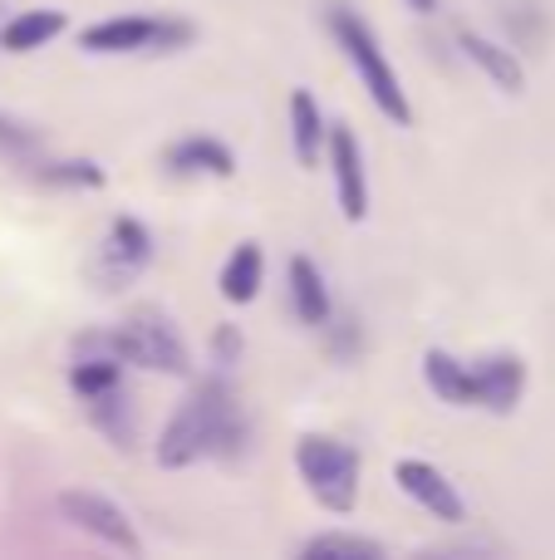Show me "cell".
<instances>
[{"instance_id":"cell-1","label":"cell","mask_w":555,"mask_h":560,"mask_svg":"<svg viewBox=\"0 0 555 560\" xmlns=\"http://www.w3.org/2000/svg\"><path fill=\"white\" fill-rule=\"evenodd\" d=\"M241 438L246 428H241V408H236L232 384L226 378H206L167 418L163 438H157V463L167 472H177V467H192L202 457H232Z\"/></svg>"},{"instance_id":"cell-2","label":"cell","mask_w":555,"mask_h":560,"mask_svg":"<svg viewBox=\"0 0 555 560\" xmlns=\"http://www.w3.org/2000/svg\"><path fill=\"white\" fill-rule=\"evenodd\" d=\"M324 20H330V35L340 39V49H344V59H350V69L359 74V84L369 89L374 108H379L389 124L409 128V124H413V104H409V94H403L399 74H393L389 55H383V45H379V35H374V25H369V20H364L354 5H344V0H330V5H324Z\"/></svg>"},{"instance_id":"cell-3","label":"cell","mask_w":555,"mask_h":560,"mask_svg":"<svg viewBox=\"0 0 555 560\" xmlns=\"http://www.w3.org/2000/svg\"><path fill=\"white\" fill-rule=\"evenodd\" d=\"M295 467H300V482L310 487V497L324 512H354V502H359V453L350 443L310 433L295 443Z\"/></svg>"},{"instance_id":"cell-4","label":"cell","mask_w":555,"mask_h":560,"mask_svg":"<svg viewBox=\"0 0 555 560\" xmlns=\"http://www.w3.org/2000/svg\"><path fill=\"white\" fill-rule=\"evenodd\" d=\"M108 335H114L123 364H133V369H147V374H173V378H182L187 369H192L187 339L177 335L173 319H167L163 310H153V305L128 310Z\"/></svg>"},{"instance_id":"cell-5","label":"cell","mask_w":555,"mask_h":560,"mask_svg":"<svg viewBox=\"0 0 555 560\" xmlns=\"http://www.w3.org/2000/svg\"><path fill=\"white\" fill-rule=\"evenodd\" d=\"M192 45V25L173 15H114L79 35L88 55H147V49H182Z\"/></svg>"},{"instance_id":"cell-6","label":"cell","mask_w":555,"mask_h":560,"mask_svg":"<svg viewBox=\"0 0 555 560\" xmlns=\"http://www.w3.org/2000/svg\"><path fill=\"white\" fill-rule=\"evenodd\" d=\"M59 516H64L69 526H79L84 536H94V541L114 546V551L143 556V541H138L128 512L108 502L104 492H84V487H74V492H59Z\"/></svg>"},{"instance_id":"cell-7","label":"cell","mask_w":555,"mask_h":560,"mask_svg":"<svg viewBox=\"0 0 555 560\" xmlns=\"http://www.w3.org/2000/svg\"><path fill=\"white\" fill-rule=\"evenodd\" d=\"M147 261H153V236H147V226L138 222V217H118V222L108 226V236L98 242L88 271H94V280L104 290H118L143 276Z\"/></svg>"},{"instance_id":"cell-8","label":"cell","mask_w":555,"mask_h":560,"mask_svg":"<svg viewBox=\"0 0 555 560\" xmlns=\"http://www.w3.org/2000/svg\"><path fill=\"white\" fill-rule=\"evenodd\" d=\"M324 153H330V167H334V192H340L344 222H364V217H369V173H364L359 138L340 124L324 138Z\"/></svg>"},{"instance_id":"cell-9","label":"cell","mask_w":555,"mask_h":560,"mask_svg":"<svg viewBox=\"0 0 555 560\" xmlns=\"http://www.w3.org/2000/svg\"><path fill=\"white\" fill-rule=\"evenodd\" d=\"M393 482H399V492H409L413 502H418L428 516H438V522H448V526L468 522V506H462L458 487H452L448 477H442L433 463H418V457H403V463L393 467Z\"/></svg>"},{"instance_id":"cell-10","label":"cell","mask_w":555,"mask_h":560,"mask_svg":"<svg viewBox=\"0 0 555 560\" xmlns=\"http://www.w3.org/2000/svg\"><path fill=\"white\" fill-rule=\"evenodd\" d=\"M521 394H527V364L517 354H487L472 364V408L517 413Z\"/></svg>"},{"instance_id":"cell-11","label":"cell","mask_w":555,"mask_h":560,"mask_svg":"<svg viewBox=\"0 0 555 560\" xmlns=\"http://www.w3.org/2000/svg\"><path fill=\"white\" fill-rule=\"evenodd\" d=\"M79 408H84V418L108 438V443L118 447V453H133V447H138V408H133V394H128V384L104 388V394L84 398Z\"/></svg>"},{"instance_id":"cell-12","label":"cell","mask_w":555,"mask_h":560,"mask_svg":"<svg viewBox=\"0 0 555 560\" xmlns=\"http://www.w3.org/2000/svg\"><path fill=\"white\" fill-rule=\"evenodd\" d=\"M167 173H177V177H232L236 173V158H232V148L222 143V138H212V133H192V138H182V143H173L167 148Z\"/></svg>"},{"instance_id":"cell-13","label":"cell","mask_w":555,"mask_h":560,"mask_svg":"<svg viewBox=\"0 0 555 560\" xmlns=\"http://www.w3.org/2000/svg\"><path fill=\"white\" fill-rule=\"evenodd\" d=\"M462 55H468L472 65H477L482 74H487L492 84L501 89V94H521V89H527V69H521L517 49L497 45V39H487V35H472V30H462Z\"/></svg>"},{"instance_id":"cell-14","label":"cell","mask_w":555,"mask_h":560,"mask_svg":"<svg viewBox=\"0 0 555 560\" xmlns=\"http://www.w3.org/2000/svg\"><path fill=\"white\" fill-rule=\"evenodd\" d=\"M291 305H295V315H300V325H315V329H324L334 315L330 285H324L320 266H315L310 256H295L291 261Z\"/></svg>"},{"instance_id":"cell-15","label":"cell","mask_w":555,"mask_h":560,"mask_svg":"<svg viewBox=\"0 0 555 560\" xmlns=\"http://www.w3.org/2000/svg\"><path fill=\"white\" fill-rule=\"evenodd\" d=\"M59 35H64V10H20L15 20L0 25V49L5 55H35Z\"/></svg>"},{"instance_id":"cell-16","label":"cell","mask_w":555,"mask_h":560,"mask_svg":"<svg viewBox=\"0 0 555 560\" xmlns=\"http://www.w3.org/2000/svg\"><path fill=\"white\" fill-rule=\"evenodd\" d=\"M324 138H330V128H324V114H320V104H315V94H310V89H295V94H291V148H295V163H300V167L320 163Z\"/></svg>"},{"instance_id":"cell-17","label":"cell","mask_w":555,"mask_h":560,"mask_svg":"<svg viewBox=\"0 0 555 560\" xmlns=\"http://www.w3.org/2000/svg\"><path fill=\"white\" fill-rule=\"evenodd\" d=\"M423 378L448 408H472V364H462L448 349H428L423 354Z\"/></svg>"},{"instance_id":"cell-18","label":"cell","mask_w":555,"mask_h":560,"mask_svg":"<svg viewBox=\"0 0 555 560\" xmlns=\"http://www.w3.org/2000/svg\"><path fill=\"white\" fill-rule=\"evenodd\" d=\"M261 276H265V256L256 242H241L222 266V300L232 305H251L261 295Z\"/></svg>"},{"instance_id":"cell-19","label":"cell","mask_w":555,"mask_h":560,"mask_svg":"<svg viewBox=\"0 0 555 560\" xmlns=\"http://www.w3.org/2000/svg\"><path fill=\"white\" fill-rule=\"evenodd\" d=\"M305 560H383V546L354 532H320L300 546Z\"/></svg>"},{"instance_id":"cell-20","label":"cell","mask_w":555,"mask_h":560,"mask_svg":"<svg viewBox=\"0 0 555 560\" xmlns=\"http://www.w3.org/2000/svg\"><path fill=\"white\" fill-rule=\"evenodd\" d=\"M39 177L45 183H55V187H104V167L98 163H45L39 167Z\"/></svg>"},{"instance_id":"cell-21","label":"cell","mask_w":555,"mask_h":560,"mask_svg":"<svg viewBox=\"0 0 555 560\" xmlns=\"http://www.w3.org/2000/svg\"><path fill=\"white\" fill-rule=\"evenodd\" d=\"M0 153H15V158L35 153V133L20 128V124H10V118H0Z\"/></svg>"},{"instance_id":"cell-22","label":"cell","mask_w":555,"mask_h":560,"mask_svg":"<svg viewBox=\"0 0 555 560\" xmlns=\"http://www.w3.org/2000/svg\"><path fill=\"white\" fill-rule=\"evenodd\" d=\"M236 354H241V335H236L232 325L216 329V364H232Z\"/></svg>"},{"instance_id":"cell-23","label":"cell","mask_w":555,"mask_h":560,"mask_svg":"<svg viewBox=\"0 0 555 560\" xmlns=\"http://www.w3.org/2000/svg\"><path fill=\"white\" fill-rule=\"evenodd\" d=\"M403 5L418 10V15H433V10H438V0H403Z\"/></svg>"}]
</instances>
